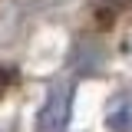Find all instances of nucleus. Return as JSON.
Instances as JSON below:
<instances>
[{"label": "nucleus", "mask_w": 132, "mask_h": 132, "mask_svg": "<svg viewBox=\"0 0 132 132\" xmlns=\"http://www.w3.org/2000/svg\"><path fill=\"white\" fill-rule=\"evenodd\" d=\"M69 112H73V86H69V82H56L46 93L43 106H40L36 129L40 132H66Z\"/></svg>", "instance_id": "nucleus-1"}, {"label": "nucleus", "mask_w": 132, "mask_h": 132, "mask_svg": "<svg viewBox=\"0 0 132 132\" xmlns=\"http://www.w3.org/2000/svg\"><path fill=\"white\" fill-rule=\"evenodd\" d=\"M106 126L112 132H132V99H119L106 112Z\"/></svg>", "instance_id": "nucleus-3"}, {"label": "nucleus", "mask_w": 132, "mask_h": 132, "mask_svg": "<svg viewBox=\"0 0 132 132\" xmlns=\"http://www.w3.org/2000/svg\"><path fill=\"white\" fill-rule=\"evenodd\" d=\"M7 82H13V69H10V66H0V96H3Z\"/></svg>", "instance_id": "nucleus-4"}, {"label": "nucleus", "mask_w": 132, "mask_h": 132, "mask_svg": "<svg viewBox=\"0 0 132 132\" xmlns=\"http://www.w3.org/2000/svg\"><path fill=\"white\" fill-rule=\"evenodd\" d=\"M89 7H93V20H96V27H112L116 16L126 13V10L132 7V0H93Z\"/></svg>", "instance_id": "nucleus-2"}]
</instances>
